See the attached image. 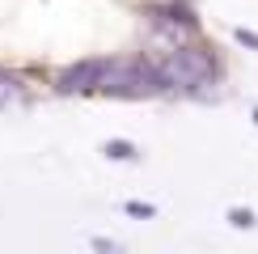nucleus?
<instances>
[{"mask_svg":"<svg viewBox=\"0 0 258 254\" xmlns=\"http://www.w3.org/2000/svg\"><path fill=\"white\" fill-rule=\"evenodd\" d=\"M102 68H106V59H81V64H72V68L59 72L55 89L59 93H89V89H98Z\"/></svg>","mask_w":258,"mask_h":254,"instance_id":"nucleus-3","label":"nucleus"},{"mask_svg":"<svg viewBox=\"0 0 258 254\" xmlns=\"http://www.w3.org/2000/svg\"><path fill=\"white\" fill-rule=\"evenodd\" d=\"M98 89L114 93V98H153L165 85H161L157 68L144 64V59H106V68L98 77Z\"/></svg>","mask_w":258,"mask_h":254,"instance_id":"nucleus-2","label":"nucleus"},{"mask_svg":"<svg viewBox=\"0 0 258 254\" xmlns=\"http://www.w3.org/2000/svg\"><path fill=\"white\" fill-rule=\"evenodd\" d=\"M153 68L165 89H199V85L212 81L216 64H212V55L203 47H169Z\"/></svg>","mask_w":258,"mask_h":254,"instance_id":"nucleus-1","label":"nucleus"},{"mask_svg":"<svg viewBox=\"0 0 258 254\" xmlns=\"http://www.w3.org/2000/svg\"><path fill=\"white\" fill-rule=\"evenodd\" d=\"M9 106H26V89H21V77L0 72V110H9Z\"/></svg>","mask_w":258,"mask_h":254,"instance_id":"nucleus-4","label":"nucleus"},{"mask_svg":"<svg viewBox=\"0 0 258 254\" xmlns=\"http://www.w3.org/2000/svg\"><path fill=\"white\" fill-rule=\"evenodd\" d=\"M106 153H110V157H132V144L114 140V144H106Z\"/></svg>","mask_w":258,"mask_h":254,"instance_id":"nucleus-5","label":"nucleus"},{"mask_svg":"<svg viewBox=\"0 0 258 254\" xmlns=\"http://www.w3.org/2000/svg\"><path fill=\"white\" fill-rule=\"evenodd\" d=\"M127 212L132 216H153V208H144V204H127Z\"/></svg>","mask_w":258,"mask_h":254,"instance_id":"nucleus-6","label":"nucleus"}]
</instances>
